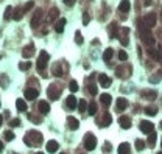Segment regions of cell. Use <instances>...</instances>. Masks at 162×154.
<instances>
[{"label": "cell", "mask_w": 162, "mask_h": 154, "mask_svg": "<svg viewBox=\"0 0 162 154\" xmlns=\"http://www.w3.org/2000/svg\"><path fill=\"white\" fill-rule=\"evenodd\" d=\"M40 19H42V8H37L31 17V28H37V25L40 23Z\"/></svg>", "instance_id": "cell-8"}, {"label": "cell", "mask_w": 162, "mask_h": 154, "mask_svg": "<svg viewBox=\"0 0 162 154\" xmlns=\"http://www.w3.org/2000/svg\"><path fill=\"white\" fill-rule=\"evenodd\" d=\"M142 98H145V100H154L156 97H157V94H156V91H142Z\"/></svg>", "instance_id": "cell-24"}, {"label": "cell", "mask_w": 162, "mask_h": 154, "mask_svg": "<svg viewBox=\"0 0 162 154\" xmlns=\"http://www.w3.org/2000/svg\"><path fill=\"white\" fill-rule=\"evenodd\" d=\"M58 16H59V9H58V8H51V9L48 11V17H47V22H48V23H51V22L55 20Z\"/></svg>", "instance_id": "cell-18"}, {"label": "cell", "mask_w": 162, "mask_h": 154, "mask_svg": "<svg viewBox=\"0 0 162 154\" xmlns=\"http://www.w3.org/2000/svg\"><path fill=\"white\" fill-rule=\"evenodd\" d=\"M160 148H162V140H160Z\"/></svg>", "instance_id": "cell-51"}, {"label": "cell", "mask_w": 162, "mask_h": 154, "mask_svg": "<svg viewBox=\"0 0 162 154\" xmlns=\"http://www.w3.org/2000/svg\"><path fill=\"white\" fill-rule=\"evenodd\" d=\"M98 83H100V86H101V87H104V89H106V87H109V86H111V83H112V81H111V78H109L107 75L100 73V75H98Z\"/></svg>", "instance_id": "cell-11"}, {"label": "cell", "mask_w": 162, "mask_h": 154, "mask_svg": "<svg viewBox=\"0 0 162 154\" xmlns=\"http://www.w3.org/2000/svg\"><path fill=\"white\" fill-rule=\"evenodd\" d=\"M30 67H31L30 61H23V62L19 64V69H20V70H30Z\"/></svg>", "instance_id": "cell-33"}, {"label": "cell", "mask_w": 162, "mask_h": 154, "mask_svg": "<svg viewBox=\"0 0 162 154\" xmlns=\"http://www.w3.org/2000/svg\"><path fill=\"white\" fill-rule=\"evenodd\" d=\"M75 42H76L78 45H81V44L84 42V39H83V34H81L79 31H76V33H75Z\"/></svg>", "instance_id": "cell-35"}, {"label": "cell", "mask_w": 162, "mask_h": 154, "mask_svg": "<svg viewBox=\"0 0 162 154\" xmlns=\"http://www.w3.org/2000/svg\"><path fill=\"white\" fill-rule=\"evenodd\" d=\"M47 95H48L50 100L56 101V100L61 97V89H59L58 86H55V84H50L48 89H47Z\"/></svg>", "instance_id": "cell-6"}, {"label": "cell", "mask_w": 162, "mask_h": 154, "mask_svg": "<svg viewBox=\"0 0 162 154\" xmlns=\"http://www.w3.org/2000/svg\"><path fill=\"white\" fill-rule=\"evenodd\" d=\"M33 55H34V45H33V44L25 45L23 50H22V56H23L25 59H28V58H31Z\"/></svg>", "instance_id": "cell-10"}, {"label": "cell", "mask_w": 162, "mask_h": 154, "mask_svg": "<svg viewBox=\"0 0 162 154\" xmlns=\"http://www.w3.org/2000/svg\"><path fill=\"white\" fill-rule=\"evenodd\" d=\"M112 123V117H111V114L109 112H104L103 114V118H101V123H100V126H109Z\"/></svg>", "instance_id": "cell-19"}, {"label": "cell", "mask_w": 162, "mask_h": 154, "mask_svg": "<svg viewBox=\"0 0 162 154\" xmlns=\"http://www.w3.org/2000/svg\"><path fill=\"white\" fill-rule=\"evenodd\" d=\"M12 154H16V152H12Z\"/></svg>", "instance_id": "cell-56"}, {"label": "cell", "mask_w": 162, "mask_h": 154, "mask_svg": "<svg viewBox=\"0 0 162 154\" xmlns=\"http://www.w3.org/2000/svg\"><path fill=\"white\" fill-rule=\"evenodd\" d=\"M139 128H140V131L145 132V134H151V132H154V125H153L151 121H148V120H142L140 125H139Z\"/></svg>", "instance_id": "cell-7"}, {"label": "cell", "mask_w": 162, "mask_h": 154, "mask_svg": "<svg viewBox=\"0 0 162 154\" xmlns=\"http://www.w3.org/2000/svg\"><path fill=\"white\" fill-rule=\"evenodd\" d=\"M2 149H3V142L0 140V151H2Z\"/></svg>", "instance_id": "cell-48"}, {"label": "cell", "mask_w": 162, "mask_h": 154, "mask_svg": "<svg viewBox=\"0 0 162 154\" xmlns=\"http://www.w3.org/2000/svg\"><path fill=\"white\" fill-rule=\"evenodd\" d=\"M84 148L87 151H93V149L97 148V137L93 135L92 132H87L84 135Z\"/></svg>", "instance_id": "cell-4"}, {"label": "cell", "mask_w": 162, "mask_h": 154, "mask_svg": "<svg viewBox=\"0 0 162 154\" xmlns=\"http://www.w3.org/2000/svg\"><path fill=\"white\" fill-rule=\"evenodd\" d=\"M16 108H17L19 112H25V111H26V101H25L23 98H17V101H16Z\"/></svg>", "instance_id": "cell-25"}, {"label": "cell", "mask_w": 162, "mask_h": 154, "mask_svg": "<svg viewBox=\"0 0 162 154\" xmlns=\"http://www.w3.org/2000/svg\"><path fill=\"white\" fill-rule=\"evenodd\" d=\"M65 108L67 109H75V108H78V101H76V98L73 97V95H69L67 97V100H65Z\"/></svg>", "instance_id": "cell-13"}, {"label": "cell", "mask_w": 162, "mask_h": 154, "mask_svg": "<svg viewBox=\"0 0 162 154\" xmlns=\"http://www.w3.org/2000/svg\"><path fill=\"white\" fill-rule=\"evenodd\" d=\"M114 56V50L112 48H106L103 53V61H111V58Z\"/></svg>", "instance_id": "cell-27"}, {"label": "cell", "mask_w": 162, "mask_h": 154, "mask_svg": "<svg viewBox=\"0 0 162 154\" xmlns=\"http://www.w3.org/2000/svg\"><path fill=\"white\" fill-rule=\"evenodd\" d=\"M159 50H160V51H162V45H160V48H159Z\"/></svg>", "instance_id": "cell-53"}, {"label": "cell", "mask_w": 162, "mask_h": 154, "mask_svg": "<svg viewBox=\"0 0 162 154\" xmlns=\"http://www.w3.org/2000/svg\"><path fill=\"white\" fill-rule=\"evenodd\" d=\"M131 9V3H129V0H122L120 5H118V11L122 12H128Z\"/></svg>", "instance_id": "cell-22"}, {"label": "cell", "mask_w": 162, "mask_h": 154, "mask_svg": "<svg viewBox=\"0 0 162 154\" xmlns=\"http://www.w3.org/2000/svg\"><path fill=\"white\" fill-rule=\"evenodd\" d=\"M89 94L90 95H97V86L95 84H89Z\"/></svg>", "instance_id": "cell-42"}, {"label": "cell", "mask_w": 162, "mask_h": 154, "mask_svg": "<svg viewBox=\"0 0 162 154\" xmlns=\"http://www.w3.org/2000/svg\"><path fill=\"white\" fill-rule=\"evenodd\" d=\"M59 154H67V152H59Z\"/></svg>", "instance_id": "cell-54"}, {"label": "cell", "mask_w": 162, "mask_h": 154, "mask_svg": "<svg viewBox=\"0 0 162 154\" xmlns=\"http://www.w3.org/2000/svg\"><path fill=\"white\" fill-rule=\"evenodd\" d=\"M129 143L128 142H123V143H120L118 148H117V152L118 154H131V149H129Z\"/></svg>", "instance_id": "cell-17"}, {"label": "cell", "mask_w": 162, "mask_h": 154, "mask_svg": "<svg viewBox=\"0 0 162 154\" xmlns=\"http://www.w3.org/2000/svg\"><path fill=\"white\" fill-rule=\"evenodd\" d=\"M9 125H11L12 128H16V126H20V120H19V118H12V120L9 121Z\"/></svg>", "instance_id": "cell-44"}, {"label": "cell", "mask_w": 162, "mask_h": 154, "mask_svg": "<svg viewBox=\"0 0 162 154\" xmlns=\"http://www.w3.org/2000/svg\"><path fill=\"white\" fill-rule=\"evenodd\" d=\"M22 14H23V8H16L14 12H12V19L20 20V19H22Z\"/></svg>", "instance_id": "cell-29"}, {"label": "cell", "mask_w": 162, "mask_h": 154, "mask_svg": "<svg viewBox=\"0 0 162 154\" xmlns=\"http://www.w3.org/2000/svg\"><path fill=\"white\" fill-rule=\"evenodd\" d=\"M157 154H162V151H159V152H157Z\"/></svg>", "instance_id": "cell-55"}, {"label": "cell", "mask_w": 162, "mask_h": 154, "mask_svg": "<svg viewBox=\"0 0 162 154\" xmlns=\"http://www.w3.org/2000/svg\"><path fill=\"white\" fill-rule=\"evenodd\" d=\"M150 55L156 59V61H162V55L159 53V51L157 50H150Z\"/></svg>", "instance_id": "cell-37"}, {"label": "cell", "mask_w": 162, "mask_h": 154, "mask_svg": "<svg viewBox=\"0 0 162 154\" xmlns=\"http://www.w3.org/2000/svg\"><path fill=\"white\" fill-rule=\"evenodd\" d=\"M42 140H44V135L42 132H39V131H28L25 134L23 137V142L26 145H39V143H42Z\"/></svg>", "instance_id": "cell-1"}, {"label": "cell", "mask_w": 162, "mask_h": 154, "mask_svg": "<svg viewBox=\"0 0 162 154\" xmlns=\"http://www.w3.org/2000/svg\"><path fill=\"white\" fill-rule=\"evenodd\" d=\"M67 126H69V129L76 131L78 128H79V121L75 117H67Z\"/></svg>", "instance_id": "cell-16"}, {"label": "cell", "mask_w": 162, "mask_h": 154, "mask_svg": "<svg viewBox=\"0 0 162 154\" xmlns=\"http://www.w3.org/2000/svg\"><path fill=\"white\" fill-rule=\"evenodd\" d=\"M53 73H55L56 76H61V75H62V70H61V67H59V64L53 66Z\"/></svg>", "instance_id": "cell-41"}, {"label": "cell", "mask_w": 162, "mask_h": 154, "mask_svg": "<svg viewBox=\"0 0 162 154\" xmlns=\"http://www.w3.org/2000/svg\"><path fill=\"white\" fill-rule=\"evenodd\" d=\"M65 22H67V20H65L64 17H61V19H59V20H58V22L55 23V31H56V33H62V31H64Z\"/></svg>", "instance_id": "cell-23"}, {"label": "cell", "mask_w": 162, "mask_h": 154, "mask_svg": "<svg viewBox=\"0 0 162 154\" xmlns=\"http://www.w3.org/2000/svg\"><path fill=\"white\" fill-rule=\"evenodd\" d=\"M5 140H8V142H11V140H14V134H12V131H5Z\"/></svg>", "instance_id": "cell-40"}, {"label": "cell", "mask_w": 162, "mask_h": 154, "mask_svg": "<svg viewBox=\"0 0 162 154\" xmlns=\"http://www.w3.org/2000/svg\"><path fill=\"white\" fill-rule=\"evenodd\" d=\"M103 151H106V152L111 151V143H109V142H106V143L103 145Z\"/></svg>", "instance_id": "cell-47"}, {"label": "cell", "mask_w": 162, "mask_h": 154, "mask_svg": "<svg viewBox=\"0 0 162 154\" xmlns=\"http://www.w3.org/2000/svg\"><path fill=\"white\" fill-rule=\"evenodd\" d=\"M118 59H120V61H126V59H128V53H126L125 50H120V51H118Z\"/></svg>", "instance_id": "cell-39"}, {"label": "cell", "mask_w": 162, "mask_h": 154, "mask_svg": "<svg viewBox=\"0 0 162 154\" xmlns=\"http://www.w3.org/2000/svg\"><path fill=\"white\" fill-rule=\"evenodd\" d=\"M58 148H59V143L56 140H48L47 142V151L48 152H55V151H58Z\"/></svg>", "instance_id": "cell-20"}, {"label": "cell", "mask_w": 162, "mask_h": 154, "mask_svg": "<svg viewBox=\"0 0 162 154\" xmlns=\"http://www.w3.org/2000/svg\"><path fill=\"white\" fill-rule=\"evenodd\" d=\"M37 109H39V112L40 114H42V115H47L48 112H50V104H48V103L47 101H39L37 103Z\"/></svg>", "instance_id": "cell-14"}, {"label": "cell", "mask_w": 162, "mask_h": 154, "mask_svg": "<svg viewBox=\"0 0 162 154\" xmlns=\"http://www.w3.org/2000/svg\"><path fill=\"white\" fill-rule=\"evenodd\" d=\"M139 31H140V39H142V42H143L145 45H148V47H153L154 42H156L153 33L148 30V28H145L143 25H139Z\"/></svg>", "instance_id": "cell-2"}, {"label": "cell", "mask_w": 162, "mask_h": 154, "mask_svg": "<svg viewBox=\"0 0 162 154\" xmlns=\"http://www.w3.org/2000/svg\"><path fill=\"white\" fill-rule=\"evenodd\" d=\"M145 114L150 115V117H153V115L157 114V109H156V108H151V106H148V108H145Z\"/></svg>", "instance_id": "cell-32"}, {"label": "cell", "mask_w": 162, "mask_h": 154, "mask_svg": "<svg viewBox=\"0 0 162 154\" xmlns=\"http://www.w3.org/2000/svg\"><path fill=\"white\" fill-rule=\"evenodd\" d=\"M156 139H157L156 132H151L150 135H148V145H150V146H154V143H156Z\"/></svg>", "instance_id": "cell-31"}, {"label": "cell", "mask_w": 162, "mask_h": 154, "mask_svg": "<svg viewBox=\"0 0 162 154\" xmlns=\"http://www.w3.org/2000/svg\"><path fill=\"white\" fill-rule=\"evenodd\" d=\"M34 154H44V152H40V151H39V152H34Z\"/></svg>", "instance_id": "cell-50"}, {"label": "cell", "mask_w": 162, "mask_h": 154, "mask_svg": "<svg viewBox=\"0 0 162 154\" xmlns=\"http://www.w3.org/2000/svg\"><path fill=\"white\" fill-rule=\"evenodd\" d=\"M160 129H162V121H160Z\"/></svg>", "instance_id": "cell-52"}, {"label": "cell", "mask_w": 162, "mask_h": 154, "mask_svg": "<svg viewBox=\"0 0 162 154\" xmlns=\"http://www.w3.org/2000/svg\"><path fill=\"white\" fill-rule=\"evenodd\" d=\"M129 33V28H122V37H120V42H122V45H128V42H129V39H128V34Z\"/></svg>", "instance_id": "cell-26"}, {"label": "cell", "mask_w": 162, "mask_h": 154, "mask_svg": "<svg viewBox=\"0 0 162 154\" xmlns=\"http://www.w3.org/2000/svg\"><path fill=\"white\" fill-rule=\"evenodd\" d=\"M12 6H6V9H5V14H3V17H5V20H9L11 17H12Z\"/></svg>", "instance_id": "cell-30"}, {"label": "cell", "mask_w": 162, "mask_h": 154, "mask_svg": "<svg viewBox=\"0 0 162 154\" xmlns=\"http://www.w3.org/2000/svg\"><path fill=\"white\" fill-rule=\"evenodd\" d=\"M118 123L123 129H129L131 128V118L128 117V115H122V117L118 118Z\"/></svg>", "instance_id": "cell-15"}, {"label": "cell", "mask_w": 162, "mask_h": 154, "mask_svg": "<svg viewBox=\"0 0 162 154\" xmlns=\"http://www.w3.org/2000/svg\"><path fill=\"white\" fill-rule=\"evenodd\" d=\"M87 112H89V115H95V114H97V103H95V101L89 103V106H87Z\"/></svg>", "instance_id": "cell-28"}, {"label": "cell", "mask_w": 162, "mask_h": 154, "mask_svg": "<svg viewBox=\"0 0 162 154\" xmlns=\"http://www.w3.org/2000/svg\"><path fill=\"white\" fill-rule=\"evenodd\" d=\"M33 5H34V2H31V0H30V2H26V3H25V6H23V12L30 11V9L33 8Z\"/></svg>", "instance_id": "cell-43"}, {"label": "cell", "mask_w": 162, "mask_h": 154, "mask_svg": "<svg viewBox=\"0 0 162 154\" xmlns=\"http://www.w3.org/2000/svg\"><path fill=\"white\" fill-rule=\"evenodd\" d=\"M128 108V100L126 98H117V101H115V111L117 112H123L125 109Z\"/></svg>", "instance_id": "cell-9"}, {"label": "cell", "mask_w": 162, "mask_h": 154, "mask_svg": "<svg viewBox=\"0 0 162 154\" xmlns=\"http://www.w3.org/2000/svg\"><path fill=\"white\" fill-rule=\"evenodd\" d=\"M87 103L84 101V100H79V103H78V109H79V112H84L86 109H87Z\"/></svg>", "instance_id": "cell-34"}, {"label": "cell", "mask_w": 162, "mask_h": 154, "mask_svg": "<svg viewBox=\"0 0 162 154\" xmlns=\"http://www.w3.org/2000/svg\"><path fill=\"white\" fill-rule=\"evenodd\" d=\"M3 123V115H0V125Z\"/></svg>", "instance_id": "cell-49"}, {"label": "cell", "mask_w": 162, "mask_h": 154, "mask_svg": "<svg viewBox=\"0 0 162 154\" xmlns=\"http://www.w3.org/2000/svg\"><path fill=\"white\" fill-rule=\"evenodd\" d=\"M89 20H90L89 14H87V12H84V14H83V23H84V25H87V23H89Z\"/></svg>", "instance_id": "cell-45"}, {"label": "cell", "mask_w": 162, "mask_h": 154, "mask_svg": "<svg viewBox=\"0 0 162 154\" xmlns=\"http://www.w3.org/2000/svg\"><path fill=\"white\" fill-rule=\"evenodd\" d=\"M62 2H64V5H67V6H73L76 0H62Z\"/></svg>", "instance_id": "cell-46"}, {"label": "cell", "mask_w": 162, "mask_h": 154, "mask_svg": "<svg viewBox=\"0 0 162 154\" xmlns=\"http://www.w3.org/2000/svg\"><path fill=\"white\" fill-rule=\"evenodd\" d=\"M48 59H50L48 53H47L45 50H42V51L39 53V56H37V62H36V67H37V70H39V72H42V70L47 67Z\"/></svg>", "instance_id": "cell-3"}, {"label": "cell", "mask_w": 162, "mask_h": 154, "mask_svg": "<svg viewBox=\"0 0 162 154\" xmlns=\"http://www.w3.org/2000/svg\"><path fill=\"white\" fill-rule=\"evenodd\" d=\"M37 95H39V92L36 91V89H25V92H23V97H25V100H36L37 98Z\"/></svg>", "instance_id": "cell-12"}, {"label": "cell", "mask_w": 162, "mask_h": 154, "mask_svg": "<svg viewBox=\"0 0 162 154\" xmlns=\"http://www.w3.org/2000/svg\"><path fill=\"white\" fill-rule=\"evenodd\" d=\"M69 89H70L72 92H76V91H78V83H76L75 80H72V81L69 83Z\"/></svg>", "instance_id": "cell-38"}, {"label": "cell", "mask_w": 162, "mask_h": 154, "mask_svg": "<svg viewBox=\"0 0 162 154\" xmlns=\"http://www.w3.org/2000/svg\"><path fill=\"white\" fill-rule=\"evenodd\" d=\"M100 101H101V104L104 108H107V106L111 104V101H112V97L109 94H103V95H100Z\"/></svg>", "instance_id": "cell-21"}, {"label": "cell", "mask_w": 162, "mask_h": 154, "mask_svg": "<svg viewBox=\"0 0 162 154\" xmlns=\"http://www.w3.org/2000/svg\"><path fill=\"white\" fill-rule=\"evenodd\" d=\"M134 145H136L137 151H142V149H145V142H143V140H140V139H137V140H136V143H134Z\"/></svg>", "instance_id": "cell-36"}, {"label": "cell", "mask_w": 162, "mask_h": 154, "mask_svg": "<svg viewBox=\"0 0 162 154\" xmlns=\"http://www.w3.org/2000/svg\"><path fill=\"white\" fill-rule=\"evenodd\" d=\"M156 14L154 12H150V14H145L143 16V19L140 20V25H143L145 28H148V30H151L154 25H156Z\"/></svg>", "instance_id": "cell-5"}]
</instances>
